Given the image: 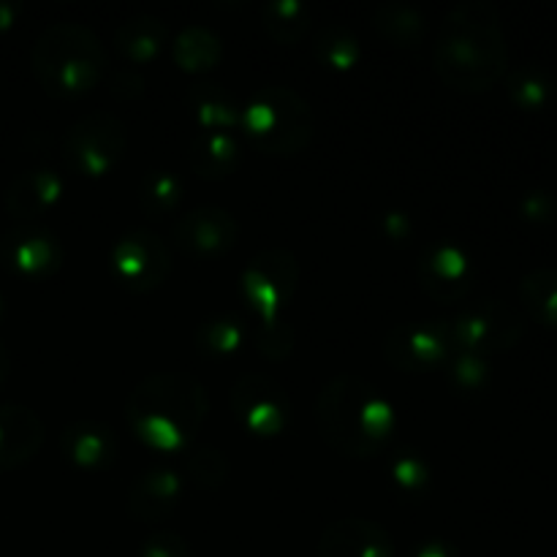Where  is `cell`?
<instances>
[{"instance_id": "obj_1", "label": "cell", "mask_w": 557, "mask_h": 557, "mask_svg": "<svg viewBox=\"0 0 557 557\" xmlns=\"http://www.w3.org/2000/svg\"><path fill=\"white\" fill-rule=\"evenodd\" d=\"M506 30L490 0H462L446 11L433 44V63L446 85L482 92L506 74Z\"/></svg>"}, {"instance_id": "obj_2", "label": "cell", "mask_w": 557, "mask_h": 557, "mask_svg": "<svg viewBox=\"0 0 557 557\" xmlns=\"http://www.w3.org/2000/svg\"><path fill=\"white\" fill-rule=\"evenodd\" d=\"M207 408L210 400L199 379L163 370L134 386L125 403V417L141 444L156 451H180L199 433Z\"/></svg>"}, {"instance_id": "obj_3", "label": "cell", "mask_w": 557, "mask_h": 557, "mask_svg": "<svg viewBox=\"0 0 557 557\" xmlns=\"http://www.w3.org/2000/svg\"><path fill=\"white\" fill-rule=\"evenodd\" d=\"M321 438L351 457L381 451L395 433V408L379 386L357 373H341L324 384L315 400Z\"/></svg>"}, {"instance_id": "obj_4", "label": "cell", "mask_w": 557, "mask_h": 557, "mask_svg": "<svg viewBox=\"0 0 557 557\" xmlns=\"http://www.w3.org/2000/svg\"><path fill=\"white\" fill-rule=\"evenodd\" d=\"M109 69V54L96 30L82 22H54L33 47V71L52 96H79L92 90Z\"/></svg>"}, {"instance_id": "obj_5", "label": "cell", "mask_w": 557, "mask_h": 557, "mask_svg": "<svg viewBox=\"0 0 557 557\" xmlns=\"http://www.w3.org/2000/svg\"><path fill=\"white\" fill-rule=\"evenodd\" d=\"M313 109L297 90L283 85L261 87L243 107L239 131L270 156H294L313 136Z\"/></svg>"}, {"instance_id": "obj_6", "label": "cell", "mask_w": 557, "mask_h": 557, "mask_svg": "<svg viewBox=\"0 0 557 557\" xmlns=\"http://www.w3.org/2000/svg\"><path fill=\"white\" fill-rule=\"evenodd\" d=\"M128 128L112 112H90L76 120L63 136V156L74 172L101 177L123 158Z\"/></svg>"}, {"instance_id": "obj_7", "label": "cell", "mask_w": 557, "mask_h": 557, "mask_svg": "<svg viewBox=\"0 0 557 557\" xmlns=\"http://www.w3.org/2000/svg\"><path fill=\"white\" fill-rule=\"evenodd\" d=\"M299 283V264L292 250L270 248L250 259L243 272V294L259 313L261 326L275 324L283 305L294 297Z\"/></svg>"}, {"instance_id": "obj_8", "label": "cell", "mask_w": 557, "mask_h": 557, "mask_svg": "<svg viewBox=\"0 0 557 557\" xmlns=\"http://www.w3.org/2000/svg\"><path fill=\"white\" fill-rule=\"evenodd\" d=\"M455 348L490 357L495 351H506L515 346L522 335V321L509 305L504 302H479L457 310L446 319Z\"/></svg>"}, {"instance_id": "obj_9", "label": "cell", "mask_w": 557, "mask_h": 557, "mask_svg": "<svg viewBox=\"0 0 557 557\" xmlns=\"http://www.w3.org/2000/svg\"><path fill=\"white\" fill-rule=\"evenodd\" d=\"M455 341L446 321H408L386 332L384 354L406 373H428L446 368L455 354Z\"/></svg>"}, {"instance_id": "obj_10", "label": "cell", "mask_w": 557, "mask_h": 557, "mask_svg": "<svg viewBox=\"0 0 557 557\" xmlns=\"http://www.w3.org/2000/svg\"><path fill=\"white\" fill-rule=\"evenodd\" d=\"M112 270L120 286L145 294L161 286L172 272V256L166 243L150 228H131L114 243Z\"/></svg>"}, {"instance_id": "obj_11", "label": "cell", "mask_w": 557, "mask_h": 557, "mask_svg": "<svg viewBox=\"0 0 557 557\" xmlns=\"http://www.w3.org/2000/svg\"><path fill=\"white\" fill-rule=\"evenodd\" d=\"M232 408L253 435H281L288 422V397L281 384L261 373H245L232 386Z\"/></svg>"}, {"instance_id": "obj_12", "label": "cell", "mask_w": 557, "mask_h": 557, "mask_svg": "<svg viewBox=\"0 0 557 557\" xmlns=\"http://www.w3.org/2000/svg\"><path fill=\"white\" fill-rule=\"evenodd\" d=\"M172 234L180 248L207 259V256H221L234 248L239 237V223L223 207L201 205L177 218Z\"/></svg>"}, {"instance_id": "obj_13", "label": "cell", "mask_w": 557, "mask_h": 557, "mask_svg": "<svg viewBox=\"0 0 557 557\" xmlns=\"http://www.w3.org/2000/svg\"><path fill=\"white\" fill-rule=\"evenodd\" d=\"M3 261L14 275L38 281L52 275L63 264V245L49 228L38 223H22L5 237Z\"/></svg>"}, {"instance_id": "obj_14", "label": "cell", "mask_w": 557, "mask_h": 557, "mask_svg": "<svg viewBox=\"0 0 557 557\" xmlns=\"http://www.w3.org/2000/svg\"><path fill=\"white\" fill-rule=\"evenodd\" d=\"M473 264L455 243H433L419 259V283L430 297L457 302L471 288Z\"/></svg>"}, {"instance_id": "obj_15", "label": "cell", "mask_w": 557, "mask_h": 557, "mask_svg": "<svg viewBox=\"0 0 557 557\" xmlns=\"http://www.w3.org/2000/svg\"><path fill=\"white\" fill-rule=\"evenodd\" d=\"M44 444V422L36 411L5 403L0 406V473L22 468Z\"/></svg>"}, {"instance_id": "obj_16", "label": "cell", "mask_w": 557, "mask_h": 557, "mask_svg": "<svg viewBox=\"0 0 557 557\" xmlns=\"http://www.w3.org/2000/svg\"><path fill=\"white\" fill-rule=\"evenodd\" d=\"M319 557H392V539L362 517L332 522L319 542Z\"/></svg>"}, {"instance_id": "obj_17", "label": "cell", "mask_w": 557, "mask_h": 557, "mask_svg": "<svg viewBox=\"0 0 557 557\" xmlns=\"http://www.w3.org/2000/svg\"><path fill=\"white\" fill-rule=\"evenodd\" d=\"M60 196H63V177L54 169H27L11 180L5 190V210L11 218L33 223V218L44 215Z\"/></svg>"}, {"instance_id": "obj_18", "label": "cell", "mask_w": 557, "mask_h": 557, "mask_svg": "<svg viewBox=\"0 0 557 557\" xmlns=\"http://www.w3.org/2000/svg\"><path fill=\"white\" fill-rule=\"evenodd\" d=\"M180 495H183V482L177 473L169 468H150L131 482L125 506L136 520L152 522L166 517L180 504Z\"/></svg>"}, {"instance_id": "obj_19", "label": "cell", "mask_w": 557, "mask_h": 557, "mask_svg": "<svg viewBox=\"0 0 557 557\" xmlns=\"http://www.w3.org/2000/svg\"><path fill=\"white\" fill-rule=\"evenodd\" d=\"M63 449L74 466L96 471V468L112 466L117 457V435L112 428L96 422V419H76L65 428Z\"/></svg>"}, {"instance_id": "obj_20", "label": "cell", "mask_w": 557, "mask_h": 557, "mask_svg": "<svg viewBox=\"0 0 557 557\" xmlns=\"http://www.w3.org/2000/svg\"><path fill=\"white\" fill-rule=\"evenodd\" d=\"M114 41H117V49L131 63H150L166 47L169 27L156 14H134L120 22L117 30H114Z\"/></svg>"}, {"instance_id": "obj_21", "label": "cell", "mask_w": 557, "mask_h": 557, "mask_svg": "<svg viewBox=\"0 0 557 557\" xmlns=\"http://www.w3.org/2000/svg\"><path fill=\"white\" fill-rule=\"evenodd\" d=\"M239 163V139L234 131H199L190 141V166L201 177H226Z\"/></svg>"}, {"instance_id": "obj_22", "label": "cell", "mask_w": 557, "mask_h": 557, "mask_svg": "<svg viewBox=\"0 0 557 557\" xmlns=\"http://www.w3.org/2000/svg\"><path fill=\"white\" fill-rule=\"evenodd\" d=\"M190 109L201 131H237L243 107L237 96L221 85H199L190 92Z\"/></svg>"}, {"instance_id": "obj_23", "label": "cell", "mask_w": 557, "mask_h": 557, "mask_svg": "<svg viewBox=\"0 0 557 557\" xmlns=\"http://www.w3.org/2000/svg\"><path fill=\"white\" fill-rule=\"evenodd\" d=\"M223 41L212 27L188 25L172 41V58L185 71H207L221 63Z\"/></svg>"}, {"instance_id": "obj_24", "label": "cell", "mask_w": 557, "mask_h": 557, "mask_svg": "<svg viewBox=\"0 0 557 557\" xmlns=\"http://www.w3.org/2000/svg\"><path fill=\"white\" fill-rule=\"evenodd\" d=\"M373 25L379 27L381 36L395 41L397 47H419L428 36V20L422 11L411 3H400V0L381 3L373 14Z\"/></svg>"}, {"instance_id": "obj_25", "label": "cell", "mask_w": 557, "mask_h": 557, "mask_svg": "<svg viewBox=\"0 0 557 557\" xmlns=\"http://www.w3.org/2000/svg\"><path fill=\"white\" fill-rule=\"evenodd\" d=\"M520 302L544 326H557V267H536L520 283Z\"/></svg>"}, {"instance_id": "obj_26", "label": "cell", "mask_w": 557, "mask_h": 557, "mask_svg": "<svg viewBox=\"0 0 557 557\" xmlns=\"http://www.w3.org/2000/svg\"><path fill=\"white\" fill-rule=\"evenodd\" d=\"M261 25L275 41L297 44L313 25V14L302 0H270L261 9Z\"/></svg>"}, {"instance_id": "obj_27", "label": "cell", "mask_w": 557, "mask_h": 557, "mask_svg": "<svg viewBox=\"0 0 557 557\" xmlns=\"http://www.w3.org/2000/svg\"><path fill=\"white\" fill-rule=\"evenodd\" d=\"M315 54L330 69L348 71L362 58V44H359V38L346 25H326L319 33V38H315Z\"/></svg>"}, {"instance_id": "obj_28", "label": "cell", "mask_w": 557, "mask_h": 557, "mask_svg": "<svg viewBox=\"0 0 557 557\" xmlns=\"http://www.w3.org/2000/svg\"><path fill=\"white\" fill-rule=\"evenodd\" d=\"M506 90L517 107L536 112V109L547 107L553 98V82L539 69H517L506 79Z\"/></svg>"}, {"instance_id": "obj_29", "label": "cell", "mask_w": 557, "mask_h": 557, "mask_svg": "<svg viewBox=\"0 0 557 557\" xmlns=\"http://www.w3.org/2000/svg\"><path fill=\"white\" fill-rule=\"evenodd\" d=\"M141 207L152 215H163V212H172L174 207L183 199V180L177 177V172H150L141 180Z\"/></svg>"}, {"instance_id": "obj_30", "label": "cell", "mask_w": 557, "mask_h": 557, "mask_svg": "<svg viewBox=\"0 0 557 557\" xmlns=\"http://www.w3.org/2000/svg\"><path fill=\"white\" fill-rule=\"evenodd\" d=\"M196 346L212 357H226V354L239 351L243 346V324L228 315H218V319L205 321L196 330Z\"/></svg>"}, {"instance_id": "obj_31", "label": "cell", "mask_w": 557, "mask_h": 557, "mask_svg": "<svg viewBox=\"0 0 557 557\" xmlns=\"http://www.w3.org/2000/svg\"><path fill=\"white\" fill-rule=\"evenodd\" d=\"M446 370H449V381L460 392H479L490 379L487 357L473 351H460V348L451 354V359L446 362Z\"/></svg>"}, {"instance_id": "obj_32", "label": "cell", "mask_w": 557, "mask_h": 557, "mask_svg": "<svg viewBox=\"0 0 557 557\" xmlns=\"http://www.w3.org/2000/svg\"><path fill=\"white\" fill-rule=\"evenodd\" d=\"M188 473L194 476V482L205 484V487H215L226 479L228 462L218 449L199 446V449L188 451Z\"/></svg>"}, {"instance_id": "obj_33", "label": "cell", "mask_w": 557, "mask_h": 557, "mask_svg": "<svg viewBox=\"0 0 557 557\" xmlns=\"http://www.w3.org/2000/svg\"><path fill=\"white\" fill-rule=\"evenodd\" d=\"M392 476L400 487L406 490H419L430 482V466L413 451H400L392 460Z\"/></svg>"}, {"instance_id": "obj_34", "label": "cell", "mask_w": 557, "mask_h": 557, "mask_svg": "<svg viewBox=\"0 0 557 557\" xmlns=\"http://www.w3.org/2000/svg\"><path fill=\"white\" fill-rule=\"evenodd\" d=\"M256 343H259V351L264 354L267 359H283L292 351L294 332L292 326L283 324V321H275V324L270 326H261L259 335H256Z\"/></svg>"}, {"instance_id": "obj_35", "label": "cell", "mask_w": 557, "mask_h": 557, "mask_svg": "<svg viewBox=\"0 0 557 557\" xmlns=\"http://www.w3.org/2000/svg\"><path fill=\"white\" fill-rule=\"evenodd\" d=\"M139 557H194L188 542L174 531H158L145 539Z\"/></svg>"}, {"instance_id": "obj_36", "label": "cell", "mask_w": 557, "mask_h": 557, "mask_svg": "<svg viewBox=\"0 0 557 557\" xmlns=\"http://www.w3.org/2000/svg\"><path fill=\"white\" fill-rule=\"evenodd\" d=\"M109 90L117 98H136L145 90V82H141V76L134 74V71H120L112 79V85H109Z\"/></svg>"}, {"instance_id": "obj_37", "label": "cell", "mask_w": 557, "mask_h": 557, "mask_svg": "<svg viewBox=\"0 0 557 557\" xmlns=\"http://www.w3.org/2000/svg\"><path fill=\"white\" fill-rule=\"evenodd\" d=\"M522 212H525L531 221H547V218H553L555 205L547 194H531L522 201Z\"/></svg>"}, {"instance_id": "obj_38", "label": "cell", "mask_w": 557, "mask_h": 557, "mask_svg": "<svg viewBox=\"0 0 557 557\" xmlns=\"http://www.w3.org/2000/svg\"><path fill=\"white\" fill-rule=\"evenodd\" d=\"M413 557H457V549L451 544L438 542V539H430L413 549Z\"/></svg>"}, {"instance_id": "obj_39", "label": "cell", "mask_w": 557, "mask_h": 557, "mask_svg": "<svg viewBox=\"0 0 557 557\" xmlns=\"http://www.w3.org/2000/svg\"><path fill=\"white\" fill-rule=\"evenodd\" d=\"M20 16V3H11V0H0V30H9L11 25Z\"/></svg>"}, {"instance_id": "obj_40", "label": "cell", "mask_w": 557, "mask_h": 557, "mask_svg": "<svg viewBox=\"0 0 557 557\" xmlns=\"http://www.w3.org/2000/svg\"><path fill=\"white\" fill-rule=\"evenodd\" d=\"M384 226H386V232H389L395 239H403V234L411 232V223H408L403 215H386Z\"/></svg>"}, {"instance_id": "obj_41", "label": "cell", "mask_w": 557, "mask_h": 557, "mask_svg": "<svg viewBox=\"0 0 557 557\" xmlns=\"http://www.w3.org/2000/svg\"><path fill=\"white\" fill-rule=\"evenodd\" d=\"M5 379H9V351H5V343L0 341V389H3Z\"/></svg>"}, {"instance_id": "obj_42", "label": "cell", "mask_w": 557, "mask_h": 557, "mask_svg": "<svg viewBox=\"0 0 557 557\" xmlns=\"http://www.w3.org/2000/svg\"><path fill=\"white\" fill-rule=\"evenodd\" d=\"M3 313H5V299L3 294H0V319H3Z\"/></svg>"}]
</instances>
